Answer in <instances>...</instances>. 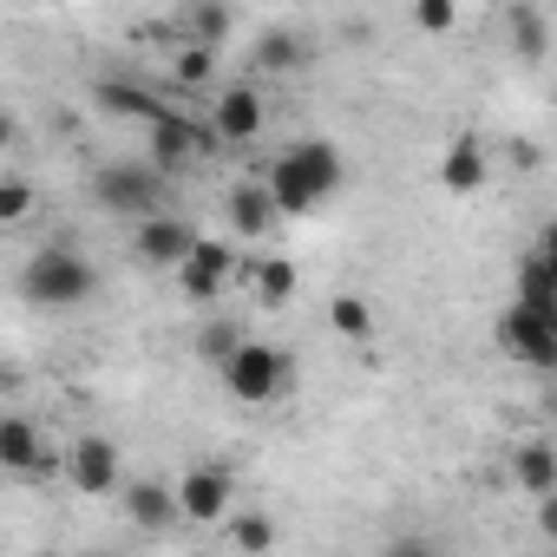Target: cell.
I'll return each instance as SVG.
<instances>
[{
	"label": "cell",
	"instance_id": "83f0119b",
	"mask_svg": "<svg viewBox=\"0 0 557 557\" xmlns=\"http://www.w3.org/2000/svg\"><path fill=\"white\" fill-rule=\"evenodd\" d=\"M236 348H243V335H236L230 322H216V329H203V335H197V355H203V361H216V368H223Z\"/></svg>",
	"mask_w": 557,
	"mask_h": 557
},
{
	"label": "cell",
	"instance_id": "484cf974",
	"mask_svg": "<svg viewBox=\"0 0 557 557\" xmlns=\"http://www.w3.org/2000/svg\"><path fill=\"white\" fill-rule=\"evenodd\" d=\"M210 66H216V47H184V53H177V66H171V79H177L184 92H197V86L210 79Z\"/></svg>",
	"mask_w": 557,
	"mask_h": 557
},
{
	"label": "cell",
	"instance_id": "d6986e66",
	"mask_svg": "<svg viewBox=\"0 0 557 557\" xmlns=\"http://www.w3.org/2000/svg\"><path fill=\"white\" fill-rule=\"evenodd\" d=\"M296 262L289 256H256V269H249V289H256V302L262 309H289V296H296Z\"/></svg>",
	"mask_w": 557,
	"mask_h": 557
},
{
	"label": "cell",
	"instance_id": "9a60e30c",
	"mask_svg": "<svg viewBox=\"0 0 557 557\" xmlns=\"http://www.w3.org/2000/svg\"><path fill=\"white\" fill-rule=\"evenodd\" d=\"M119 498H125V518H132L138 531H171V524H184L177 485H164V479H132Z\"/></svg>",
	"mask_w": 557,
	"mask_h": 557
},
{
	"label": "cell",
	"instance_id": "5bb4252c",
	"mask_svg": "<svg viewBox=\"0 0 557 557\" xmlns=\"http://www.w3.org/2000/svg\"><path fill=\"white\" fill-rule=\"evenodd\" d=\"M132 249H138V262H151V269H177V262L197 249V230H190L184 216L158 210V216H138V236H132Z\"/></svg>",
	"mask_w": 557,
	"mask_h": 557
},
{
	"label": "cell",
	"instance_id": "cb8c5ba5",
	"mask_svg": "<svg viewBox=\"0 0 557 557\" xmlns=\"http://www.w3.org/2000/svg\"><path fill=\"white\" fill-rule=\"evenodd\" d=\"M27 216H34V184L21 171H8L0 177V230H21Z\"/></svg>",
	"mask_w": 557,
	"mask_h": 557
},
{
	"label": "cell",
	"instance_id": "30bf717a",
	"mask_svg": "<svg viewBox=\"0 0 557 557\" xmlns=\"http://www.w3.org/2000/svg\"><path fill=\"white\" fill-rule=\"evenodd\" d=\"M223 216H230V230H236L243 243H269V230H275V223H289V216H283V203L269 197V184H262V177L230 184V190H223Z\"/></svg>",
	"mask_w": 557,
	"mask_h": 557
},
{
	"label": "cell",
	"instance_id": "9c48e42d",
	"mask_svg": "<svg viewBox=\"0 0 557 557\" xmlns=\"http://www.w3.org/2000/svg\"><path fill=\"white\" fill-rule=\"evenodd\" d=\"M177 505H184V524H223L236 511V485L223 466H190L177 479Z\"/></svg>",
	"mask_w": 557,
	"mask_h": 557
},
{
	"label": "cell",
	"instance_id": "52a82bcc",
	"mask_svg": "<svg viewBox=\"0 0 557 557\" xmlns=\"http://www.w3.org/2000/svg\"><path fill=\"white\" fill-rule=\"evenodd\" d=\"M262 125H269V99H262V86H249V79L216 86V99H210V132H216L223 145H256Z\"/></svg>",
	"mask_w": 557,
	"mask_h": 557
},
{
	"label": "cell",
	"instance_id": "ffe728a7",
	"mask_svg": "<svg viewBox=\"0 0 557 557\" xmlns=\"http://www.w3.org/2000/svg\"><path fill=\"white\" fill-rule=\"evenodd\" d=\"M329 329H335V342L368 348V342H374V309H368V296H355V289L329 296Z\"/></svg>",
	"mask_w": 557,
	"mask_h": 557
},
{
	"label": "cell",
	"instance_id": "7a4b0ae2",
	"mask_svg": "<svg viewBox=\"0 0 557 557\" xmlns=\"http://www.w3.org/2000/svg\"><path fill=\"white\" fill-rule=\"evenodd\" d=\"M92 289H99V269H92L73 243H47V249H34L27 269H21V296H27L34 309H86Z\"/></svg>",
	"mask_w": 557,
	"mask_h": 557
},
{
	"label": "cell",
	"instance_id": "ac0fdd59",
	"mask_svg": "<svg viewBox=\"0 0 557 557\" xmlns=\"http://www.w3.org/2000/svg\"><path fill=\"white\" fill-rule=\"evenodd\" d=\"M511 302H524V309H537L544 322H557V269L531 249L524 262H518V296Z\"/></svg>",
	"mask_w": 557,
	"mask_h": 557
},
{
	"label": "cell",
	"instance_id": "d4e9b609",
	"mask_svg": "<svg viewBox=\"0 0 557 557\" xmlns=\"http://www.w3.org/2000/svg\"><path fill=\"white\" fill-rule=\"evenodd\" d=\"M413 27H420L426 40H446V34L459 27V0H413Z\"/></svg>",
	"mask_w": 557,
	"mask_h": 557
},
{
	"label": "cell",
	"instance_id": "3957f363",
	"mask_svg": "<svg viewBox=\"0 0 557 557\" xmlns=\"http://www.w3.org/2000/svg\"><path fill=\"white\" fill-rule=\"evenodd\" d=\"M216 374H223L230 400H243V407H275V400L289 394V381H296V361H289L283 348H269V342H243Z\"/></svg>",
	"mask_w": 557,
	"mask_h": 557
},
{
	"label": "cell",
	"instance_id": "8fae6325",
	"mask_svg": "<svg viewBox=\"0 0 557 557\" xmlns=\"http://www.w3.org/2000/svg\"><path fill=\"white\" fill-rule=\"evenodd\" d=\"M177 275V289H184V302H210V296H223V283L236 275V249L230 243H210V236H197V249L171 269Z\"/></svg>",
	"mask_w": 557,
	"mask_h": 557
},
{
	"label": "cell",
	"instance_id": "5b68a950",
	"mask_svg": "<svg viewBox=\"0 0 557 557\" xmlns=\"http://www.w3.org/2000/svg\"><path fill=\"white\" fill-rule=\"evenodd\" d=\"M498 355L518 361V368H531V374H557V322H544L537 309L511 302L498 315Z\"/></svg>",
	"mask_w": 557,
	"mask_h": 557
},
{
	"label": "cell",
	"instance_id": "2e32d148",
	"mask_svg": "<svg viewBox=\"0 0 557 557\" xmlns=\"http://www.w3.org/2000/svg\"><path fill=\"white\" fill-rule=\"evenodd\" d=\"M99 112L125 119V125H151L164 112L158 86H138V79H99Z\"/></svg>",
	"mask_w": 557,
	"mask_h": 557
},
{
	"label": "cell",
	"instance_id": "f1b7e54d",
	"mask_svg": "<svg viewBox=\"0 0 557 557\" xmlns=\"http://www.w3.org/2000/svg\"><path fill=\"white\" fill-rule=\"evenodd\" d=\"M537 531H544V537H557V492H544V498H537Z\"/></svg>",
	"mask_w": 557,
	"mask_h": 557
},
{
	"label": "cell",
	"instance_id": "4fadbf2b",
	"mask_svg": "<svg viewBox=\"0 0 557 557\" xmlns=\"http://www.w3.org/2000/svg\"><path fill=\"white\" fill-rule=\"evenodd\" d=\"M485 184H492V151H485L479 132H459L440 158V190L446 197H479Z\"/></svg>",
	"mask_w": 557,
	"mask_h": 557
},
{
	"label": "cell",
	"instance_id": "277c9868",
	"mask_svg": "<svg viewBox=\"0 0 557 557\" xmlns=\"http://www.w3.org/2000/svg\"><path fill=\"white\" fill-rule=\"evenodd\" d=\"M92 197L112 216H158L164 210V171L151 158H112L92 171Z\"/></svg>",
	"mask_w": 557,
	"mask_h": 557
},
{
	"label": "cell",
	"instance_id": "6da1fadb",
	"mask_svg": "<svg viewBox=\"0 0 557 557\" xmlns=\"http://www.w3.org/2000/svg\"><path fill=\"white\" fill-rule=\"evenodd\" d=\"M342 177H348V164H342V151L329 138H296V145L275 151L269 171H262V184H269L275 203H283V216H315L342 190Z\"/></svg>",
	"mask_w": 557,
	"mask_h": 557
},
{
	"label": "cell",
	"instance_id": "e0dca14e",
	"mask_svg": "<svg viewBox=\"0 0 557 557\" xmlns=\"http://www.w3.org/2000/svg\"><path fill=\"white\" fill-rule=\"evenodd\" d=\"M511 479H518L524 498L557 492V446H550V440H524V446L511 453Z\"/></svg>",
	"mask_w": 557,
	"mask_h": 557
},
{
	"label": "cell",
	"instance_id": "603a6c76",
	"mask_svg": "<svg viewBox=\"0 0 557 557\" xmlns=\"http://www.w3.org/2000/svg\"><path fill=\"white\" fill-rule=\"evenodd\" d=\"M223 34H230V8H223V0H190L184 40H190V47H223Z\"/></svg>",
	"mask_w": 557,
	"mask_h": 557
},
{
	"label": "cell",
	"instance_id": "7402d4cb",
	"mask_svg": "<svg viewBox=\"0 0 557 557\" xmlns=\"http://www.w3.org/2000/svg\"><path fill=\"white\" fill-rule=\"evenodd\" d=\"M511 53H518L524 66H537V60L550 53V27H544L537 8H511Z\"/></svg>",
	"mask_w": 557,
	"mask_h": 557
},
{
	"label": "cell",
	"instance_id": "8992f818",
	"mask_svg": "<svg viewBox=\"0 0 557 557\" xmlns=\"http://www.w3.org/2000/svg\"><path fill=\"white\" fill-rule=\"evenodd\" d=\"M145 132H151V164H158L164 177L190 171L197 158H210V151L223 145V138H216L210 125H197V119H184V112H171V106H164V112H158V119H151Z\"/></svg>",
	"mask_w": 557,
	"mask_h": 557
},
{
	"label": "cell",
	"instance_id": "ba28073f",
	"mask_svg": "<svg viewBox=\"0 0 557 557\" xmlns=\"http://www.w3.org/2000/svg\"><path fill=\"white\" fill-rule=\"evenodd\" d=\"M66 479H73V492H79V498H119V492H125L119 446H112V440H99V433L73 440V446H66Z\"/></svg>",
	"mask_w": 557,
	"mask_h": 557
},
{
	"label": "cell",
	"instance_id": "44dd1931",
	"mask_svg": "<svg viewBox=\"0 0 557 557\" xmlns=\"http://www.w3.org/2000/svg\"><path fill=\"white\" fill-rule=\"evenodd\" d=\"M296 66H302L296 27H262V40H256V73H262V79H283V73H296Z\"/></svg>",
	"mask_w": 557,
	"mask_h": 557
},
{
	"label": "cell",
	"instance_id": "7c38bea8",
	"mask_svg": "<svg viewBox=\"0 0 557 557\" xmlns=\"http://www.w3.org/2000/svg\"><path fill=\"white\" fill-rule=\"evenodd\" d=\"M53 459H66V453H53L47 433H40L27 413H8V420H0V466H8L14 479H40V472H53Z\"/></svg>",
	"mask_w": 557,
	"mask_h": 557
},
{
	"label": "cell",
	"instance_id": "4316f807",
	"mask_svg": "<svg viewBox=\"0 0 557 557\" xmlns=\"http://www.w3.org/2000/svg\"><path fill=\"white\" fill-rule=\"evenodd\" d=\"M230 544H236V550H269V544H275V524H269L262 511H243V518L230 524Z\"/></svg>",
	"mask_w": 557,
	"mask_h": 557
},
{
	"label": "cell",
	"instance_id": "f546056e",
	"mask_svg": "<svg viewBox=\"0 0 557 557\" xmlns=\"http://www.w3.org/2000/svg\"><path fill=\"white\" fill-rule=\"evenodd\" d=\"M537 256H544V262H550V269H557V216H550V223H544V230H537Z\"/></svg>",
	"mask_w": 557,
	"mask_h": 557
}]
</instances>
